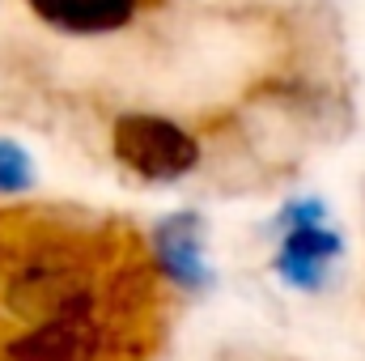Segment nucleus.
<instances>
[{"label":"nucleus","mask_w":365,"mask_h":361,"mask_svg":"<svg viewBox=\"0 0 365 361\" xmlns=\"http://www.w3.org/2000/svg\"><path fill=\"white\" fill-rule=\"evenodd\" d=\"M153 255H158L162 272L170 280L187 285V289H204L212 280V272L204 264V225H200L195 213L166 217L153 230Z\"/></svg>","instance_id":"obj_3"},{"label":"nucleus","mask_w":365,"mask_h":361,"mask_svg":"<svg viewBox=\"0 0 365 361\" xmlns=\"http://www.w3.org/2000/svg\"><path fill=\"white\" fill-rule=\"evenodd\" d=\"M340 234H331L327 225H297L284 234L280 255H276V276L297 285V289H319L327 268L340 260Z\"/></svg>","instance_id":"obj_4"},{"label":"nucleus","mask_w":365,"mask_h":361,"mask_svg":"<svg viewBox=\"0 0 365 361\" xmlns=\"http://www.w3.org/2000/svg\"><path fill=\"white\" fill-rule=\"evenodd\" d=\"M323 217H327L323 200H293V204H284L280 225H289V230H297V225H323Z\"/></svg>","instance_id":"obj_7"},{"label":"nucleus","mask_w":365,"mask_h":361,"mask_svg":"<svg viewBox=\"0 0 365 361\" xmlns=\"http://www.w3.org/2000/svg\"><path fill=\"white\" fill-rule=\"evenodd\" d=\"M110 153L149 183H175L200 162L195 136L162 115H119L110 128Z\"/></svg>","instance_id":"obj_1"},{"label":"nucleus","mask_w":365,"mask_h":361,"mask_svg":"<svg viewBox=\"0 0 365 361\" xmlns=\"http://www.w3.org/2000/svg\"><path fill=\"white\" fill-rule=\"evenodd\" d=\"M4 353H9V361H93V353H98V319L90 310V293H81L68 306H60L56 315L38 319Z\"/></svg>","instance_id":"obj_2"},{"label":"nucleus","mask_w":365,"mask_h":361,"mask_svg":"<svg viewBox=\"0 0 365 361\" xmlns=\"http://www.w3.org/2000/svg\"><path fill=\"white\" fill-rule=\"evenodd\" d=\"M30 183H34V158H30L17 141H4V136H0V195L26 191Z\"/></svg>","instance_id":"obj_6"},{"label":"nucleus","mask_w":365,"mask_h":361,"mask_svg":"<svg viewBox=\"0 0 365 361\" xmlns=\"http://www.w3.org/2000/svg\"><path fill=\"white\" fill-rule=\"evenodd\" d=\"M47 26L68 34H110L136 17V0H26Z\"/></svg>","instance_id":"obj_5"}]
</instances>
